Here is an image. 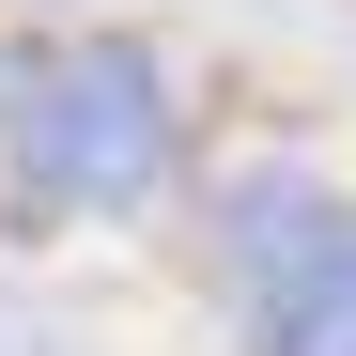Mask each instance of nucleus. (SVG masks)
<instances>
[{"label":"nucleus","instance_id":"f03ea898","mask_svg":"<svg viewBox=\"0 0 356 356\" xmlns=\"http://www.w3.org/2000/svg\"><path fill=\"white\" fill-rule=\"evenodd\" d=\"M248 356H356V202L248 279Z\"/></svg>","mask_w":356,"mask_h":356},{"label":"nucleus","instance_id":"f257e3e1","mask_svg":"<svg viewBox=\"0 0 356 356\" xmlns=\"http://www.w3.org/2000/svg\"><path fill=\"white\" fill-rule=\"evenodd\" d=\"M0 186L31 217H155L186 186V78L155 31H47L0 63Z\"/></svg>","mask_w":356,"mask_h":356}]
</instances>
